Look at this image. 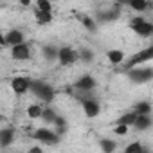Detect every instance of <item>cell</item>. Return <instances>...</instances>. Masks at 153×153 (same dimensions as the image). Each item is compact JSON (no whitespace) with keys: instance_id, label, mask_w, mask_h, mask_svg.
<instances>
[{"instance_id":"d6986e66","label":"cell","mask_w":153,"mask_h":153,"mask_svg":"<svg viewBox=\"0 0 153 153\" xmlns=\"http://www.w3.org/2000/svg\"><path fill=\"white\" fill-rule=\"evenodd\" d=\"M58 52H59V49H56V47H52V45H45V47H43V56H45L49 61L58 59Z\"/></svg>"},{"instance_id":"6da1fadb","label":"cell","mask_w":153,"mask_h":153,"mask_svg":"<svg viewBox=\"0 0 153 153\" xmlns=\"http://www.w3.org/2000/svg\"><path fill=\"white\" fill-rule=\"evenodd\" d=\"M31 92H33L38 99H42V101H45V103H51V101L54 99V90H52V87L47 85V83H43V81H40V79H33V83H31Z\"/></svg>"},{"instance_id":"cb8c5ba5","label":"cell","mask_w":153,"mask_h":153,"mask_svg":"<svg viewBox=\"0 0 153 153\" xmlns=\"http://www.w3.org/2000/svg\"><path fill=\"white\" fill-rule=\"evenodd\" d=\"M36 9L51 13V11H52V4H51V0H36Z\"/></svg>"},{"instance_id":"ac0fdd59","label":"cell","mask_w":153,"mask_h":153,"mask_svg":"<svg viewBox=\"0 0 153 153\" xmlns=\"http://www.w3.org/2000/svg\"><path fill=\"white\" fill-rule=\"evenodd\" d=\"M34 13H36L38 24H42V25H47V24H51V22H52V15H51V13H47V11H40V9H36Z\"/></svg>"},{"instance_id":"f546056e","label":"cell","mask_w":153,"mask_h":153,"mask_svg":"<svg viewBox=\"0 0 153 153\" xmlns=\"http://www.w3.org/2000/svg\"><path fill=\"white\" fill-rule=\"evenodd\" d=\"M20 6H24V7H29V6H31V0H20Z\"/></svg>"},{"instance_id":"7402d4cb","label":"cell","mask_w":153,"mask_h":153,"mask_svg":"<svg viewBox=\"0 0 153 153\" xmlns=\"http://www.w3.org/2000/svg\"><path fill=\"white\" fill-rule=\"evenodd\" d=\"M133 110H135L137 114H149V112H151V105H149L148 101H140V103H137V105L133 106Z\"/></svg>"},{"instance_id":"30bf717a","label":"cell","mask_w":153,"mask_h":153,"mask_svg":"<svg viewBox=\"0 0 153 153\" xmlns=\"http://www.w3.org/2000/svg\"><path fill=\"white\" fill-rule=\"evenodd\" d=\"M83 112L87 117H97L101 112V106L96 99H85L83 101Z\"/></svg>"},{"instance_id":"d4e9b609","label":"cell","mask_w":153,"mask_h":153,"mask_svg":"<svg viewBox=\"0 0 153 153\" xmlns=\"http://www.w3.org/2000/svg\"><path fill=\"white\" fill-rule=\"evenodd\" d=\"M124 151H126V153H142L144 148H142L140 142H133V144H128V146L124 148Z\"/></svg>"},{"instance_id":"2e32d148","label":"cell","mask_w":153,"mask_h":153,"mask_svg":"<svg viewBox=\"0 0 153 153\" xmlns=\"http://www.w3.org/2000/svg\"><path fill=\"white\" fill-rule=\"evenodd\" d=\"M135 119H137V112L131 110V112H126L124 115H121L115 124H128V126H133V124H135Z\"/></svg>"},{"instance_id":"f1b7e54d","label":"cell","mask_w":153,"mask_h":153,"mask_svg":"<svg viewBox=\"0 0 153 153\" xmlns=\"http://www.w3.org/2000/svg\"><path fill=\"white\" fill-rule=\"evenodd\" d=\"M54 124H56V128H59V130H65L67 128V121L63 119V117H56V121H54Z\"/></svg>"},{"instance_id":"8fae6325","label":"cell","mask_w":153,"mask_h":153,"mask_svg":"<svg viewBox=\"0 0 153 153\" xmlns=\"http://www.w3.org/2000/svg\"><path fill=\"white\" fill-rule=\"evenodd\" d=\"M6 45H18V43H24V33L22 31H18V29H13V31H9L6 36Z\"/></svg>"},{"instance_id":"83f0119b","label":"cell","mask_w":153,"mask_h":153,"mask_svg":"<svg viewBox=\"0 0 153 153\" xmlns=\"http://www.w3.org/2000/svg\"><path fill=\"white\" fill-rule=\"evenodd\" d=\"M79 58H81L83 61H92V59H94V54H92V51H87V49H85V51L79 52Z\"/></svg>"},{"instance_id":"ba28073f","label":"cell","mask_w":153,"mask_h":153,"mask_svg":"<svg viewBox=\"0 0 153 153\" xmlns=\"http://www.w3.org/2000/svg\"><path fill=\"white\" fill-rule=\"evenodd\" d=\"M11 56H13V59H18V61L29 59V56H31L29 45H25V43H18V45H13V47H11Z\"/></svg>"},{"instance_id":"3957f363","label":"cell","mask_w":153,"mask_h":153,"mask_svg":"<svg viewBox=\"0 0 153 153\" xmlns=\"http://www.w3.org/2000/svg\"><path fill=\"white\" fill-rule=\"evenodd\" d=\"M153 59V45H149V47H146V49H142V51H139L135 56H131L126 63H124V67H126V70L128 68H131V67H137V65H142V63H146V61H151Z\"/></svg>"},{"instance_id":"277c9868","label":"cell","mask_w":153,"mask_h":153,"mask_svg":"<svg viewBox=\"0 0 153 153\" xmlns=\"http://www.w3.org/2000/svg\"><path fill=\"white\" fill-rule=\"evenodd\" d=\"M130 27H131V31L135 34H139L142 38H148V36L153 34V24H149L144 18H133L131 24H130Z\"/></svg>"},{"instance_id":"d6a6232c","label":"cell","mask_w":153,"mask_h":153,"mask_svg":"<svg viewBox=\"0 0 153 153\" xmlns=\"http://www.w3.org/2000/svg\"><path fill=\"white\" fill-rule=\"evenodd\" d=\"M151 70H153V68H151Z\"/></svg>"},{"instance_id":"484cf974","label":"cell","mask_w":153,"mask_h":153,"mask_svg":"<svg viewBox=\"0 0 153 153\" xmlns=\"http://www.w3.org/2000/svg\"><path fill=\"white\" fill-rule=\"evenodd\" d=\"M81 22H83V25H85V27H87L88 31H92V33H94V31L97 29V27H96V22H94V20L90 18V16H85V18H83Z\"/></svg>"},{"instance_id":"e0dca14e","label":"cell","mask_w":153,"mask_h":153,"mask_svg":"<svg viewBox=\"0 0 153 153\" xmlns=\"http://www.w3.org/2000/svg\"><path fill=\"white\" fill-rule=\"evenodd\" d=\"M99 146H101V149H103L105 153H112V151L117 149V144H115L112 139H101V140H99Z\"/></svg>"},{"instance_id":"52a82bcc","label":"cell","mask_w":153,"mask_h":153,"mask_svg":"<svg viewBox=\"0 0 153 153\" xmlns=\"http://www.w3.org/2000/svg\"><path fill=\"white\" fill-rule=\"evenodd\" d=\"M78 58H79V52H76L72 47H61L58 52V61L61 65H72Z\"/></svg>"},{"instance_id":"4fadbf2b","label":"cell","mask_w":153,"mask_h":153,"mask_svg":"<svg viewBox=\"0 0 153 153\" xmlns=\"http://www.w3.org/2000/svg\"><path fill=\"white\" fill-rule=\"evenodd\" d=\"M137 130H148L151 126V119H149V114H137V119H135V124H133Z\"/></svg>"},{"instance_id":"9a60e30c","label":"cell","mask_w":153,"mask_h":153,"mask_svg":"<svg viewBox=\"0 0 153 153\" xmlns=\"http://www.w3.org/2000/svg\"><path fill=\"white\" fill-rule=\"evenodd\" d=\"M130 7H131L133 11L144 13V11H148V9L151 7V2H149V0H131V2H130Z\"/></svg>"},{"instance_id":"7c38bea8","label":"cell","mask_w":153,"mask_h":153,"mask_svg":"<svg viewBox=\"0 0 153 153\" xmlns=\"http://www.w3.org/2000/svg\"><path fill=\"white\" fill-rule=\"evenodd\" d=\"M15 140V130L13 128H2L0 130V146L7 148Z\"/></svg>"},{"instance_id":"7a4b0ae2","label":"cell","mask_w":153,"mask_h":153,"mask_svg":"<svg viewBox=\"0 0 153 153\" xmlns=\"http://www.w3.org/2000/svg\"><path fill=\"white\" fill-rule=\"evenodd\" d=\"M126 72H128V78L131 79V83H135V85L148 83L153 79V70L148 67H131Z\"/></svg>"},{"instance_id":"4dcf8cb0","label":"cell","mask_w":153,"mask_h":153,"mask_svg":"<svg viewBox=\"0 0 153 153\" xmlns=\"http://www.w3.org/2000/svg\"><path fill=\"white\" fill-rule=\"evenodd\" d=\"M29 151H31V153H40V151H42V148H38V146H36V148H31Z\"/></svg>"},{"instance_id":"1f68e13d","label":"cell","mask_w":153,"mask_h":153,"mask_svg":"<svg viewBox=\"0 0 153 153\" xmlns=\"http://www.w3.org/2000/svg\"><path fill=\"white\" fill-rule=\"evenodd\" d=\"M119 2H121V4H124V6H130L131 0H119Z\"/></svg>"},{"instance_id":"603a6c76","label":"cell","mask_w":153,"mask_h":153,"mask_svg":"<svg viewBox=\"0 0 153 153\" xmlns=\"http://www.w3.org/2000/svg\"><path fill=\"white\" fill-rule=\"evenodd\" d=\"M56 114H54V110L52 108H43V114H42V119L45 121V123H54L56 121Z\"/></svg>"},{"instance_id":"5b68a950","label":"cell","mask_w":153,"mask_h":153,"mask_svg":"<svg viewBox=\"0 0 153 153\" xmlns=\"http://www.w3.org/2000/svg\"><path fill=\"white\" fill-rule=\"evenodd\" d=\"M33 139H36V140H40V142H43V144H47V146H54V144L59 142V133H54V131L49 130V128H38V130L34 131Z\"/></svg>"},{"instance_id":"44dd1931","label":"cell","mask_w":153,"mask_h":153,"mask_svg":"<svg viewBox=\"0 0 153 153\" xmlns=\"http://www.w3.org/2000/svg\"><path fill=\"white\" fill-rule=\"evenodd\" d=\"M42 114H43V108L38 106V105H31V106L27 108V115H29L31 119H38V117H42Z\"/></svg>"},{"instance_id":"ffe728a7","label":"cell","mask_w":153,"mask_h":153,"mask_svg":"<svg viewBox=\"0 0 153 153\" xmlns=\"http://www.w3.org/2000/svg\"><path fill=\"white\" fill-rule=\"evenodd\" d=\"M119 18V11L112 9V11H106V13H99V22H112Z\"/></svg>"},{"instance_id":"9c48e42d","label":"cell","mask_w":153,"mask_h":153,"mask_svg":"<svg viewBox=\"0 0 153 153\" xmlns=\"http://www.w3.org/2000/svg\"><path fill=\"white\" fill-rule=\"evenodd\" d=\"M96 85H97V81H96L94 76H90V74L81 76V78L74 83V87H76V88H79V90H92Z\"/></svg>"},{"instance_id":"4316f807","label":"cell","mask_w":153,"mask_h":153,"mask_svg":"<svg viewBox=\"0 0 153 153\" xmlns=\"http://www.w3.org/2000/svg\"><path fill=\"white\" fill-rule=\"evenodd\" d=\"M130 130L128 124H115V135H126Z\"/></svg>"},{"instance_id":"8992f818","label":"cell","mask_w":153,"mask_h":153,"mask_svg":"<svg viewBox=\"0 0 153 153\" xmlns=\"http://www.w3.org/2000/svg\"><path fill=\"white\" fill-rule=\"evenodd\" d=\"M31 83H33V79L22 78V76H16V78L11 79V87H13L15 94H18V96H24L25 92H29L31 90Z\"/></svg>"},{"instance_id":"5bb4252c","label":"cell","mask_w":153,"mask_h":153,"mask_svg":"<svg viewBox=\"0 0 153 153\" xmlns=\"http://www.w3.org/2000/svg\"><path fill=\"white\" fill-rule=\"evenodd\" d=\"M106 58H108V61H110V63L119 65V63H123V61H124V52H123L121 49H112V51H108V52H106Z\"/></svg>"}]
</instances>
